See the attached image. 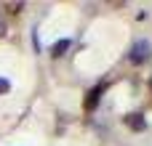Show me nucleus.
Here are the masks:
<instances>
[{
    "mask_svg": "<svg viewBox=\"0 0 152 146\" xmlns=\"http://www.w3.org/2000/svg\"><path fill=\"white\" fill-rule=\"evenodd\" d=\"M150 56H152V43L150 40H136V43L131 45V51H128V59H131L134 64H144Z\"/></svg>",
    "mask_w": 152,
    "mask_h": 146,
    "instance_id": "obj_1",
    "label": "nucleus"
},
{
    "mask_svg": "<svg viewBox=\"0 0 152 146\" xmlns=\"http://www.w3.org/2000/svg\"><path fill=\"white\" fill-rule=\"evenodd\" d=\"M126 125H128L131 130H144V128H147V120H144L142 114H128V117H126Z\"/></svg>",
    "mask_w": 152,
    "mask_h": 146,
    "instance_id": "obj_2",
    "label": "nucleus"
},
{
    "mask_svg": "<svg viewBox=\"0 0 152 146\" xmlns=\"http://www.w3.org/2000/svg\"><path fill=\"white\" fill-rule=\"evenodd\" d=\"M102 90H104V85H99V88H94V90L88 93V98H86V109H94V106L99 104V98H102Z\"/></svg>",
    "mask_w": 152,
    "mask_h": 146,
    "instance_id": "obj_3",
    "label": "nucleus"
},
{
    "mask_svg": "<svg viewBox=\"0 0 152 146\" xmlns=\"http://www.w3.org/2000/svg\"><path fill=\"white\" fill-rule=\"evenodd\" d=\"M67 48H69V40H59V43L51 48V56H56V59H59V56H64V53H67Z\"/></svg>",
    "mask_w": 152,
    "mask_h": 146,
    "instance_id": "obj_4",
    "label": "nucleus"
},
{
    "mask_svg": "<svg viewBox=\"0 0 152 146\" xmlns=\"http://www.w3.org/2000/svg\"><path fill=\"white\" fill-rule=\"evenodd\" d=\"M8 90H11V82H8V80H3V77H0V93H8Z\"/></svg>",
    "mask_w": 152,
    "mask_h": 146,
    "instance_id": "obj_5",
    "label": "nucleus"
},
{
    "mask_svg": "<svg viewBox=\"0 0 152 146\" xmlns=\"http://www.w3.org/2000/svg\"><path fill=\"white\" fill-rule=\"evenodd\" d=\"M3 32H5V21L0 19V35H3Z\"/></svg>",
    "mask_w": 152,
    "mask_h": 146,
    "instance_id": "obj_6",
    "label": "nucleus"
},
{
    "mask_svg": "<svg viewBox=\"0 0 152 146\" xmlns=\"http://www.w3.org/2000/svg\"><path fill=\"white\" fill-rule=\"evenodd\" d=\"M150 82H152V80H150Z\"/></svg>",
    "mask_w": 152,
    "mask_h": 146,
    "instance_id": "obj_7",
    "label": "nucleus"
}]
</instances>
